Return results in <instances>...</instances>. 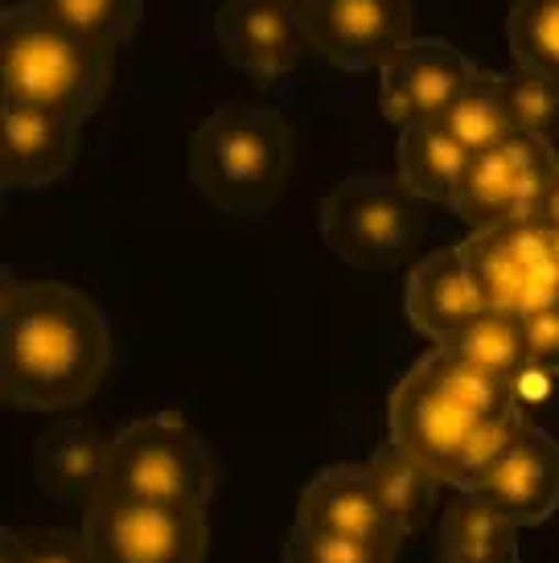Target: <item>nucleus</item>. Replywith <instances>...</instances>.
Returning a JSON list of instances; mask_svg holds the SVG:
<instances>
[{"label":"nucleus","mask_w":559,"mask_h":563,"mask_svg":"<svg viewBox=\"0 0 559 563\" xmlns=\"http://www.w3.org/2000/svg\"><path fill=\"white\" fill-rule=\"evenodd\" d=\"M457 358L473 362V366H485L494 375L506 378H523L527 371V342H523V321L511 313H497V309H485L482 317H473L457 338L440 345Z\"/></svg>","instance_id":"obj_23"},{"label":"nucleus","mask_w":559,"mask_h":563,"mask_svg":"<svg viewBox=\"0 0 559 563\" xmlns=\"http://www.w3.org/2000/svg\"><path fill=\"white\" fill-rule=\"evenodd\" d=\"M465 494L482 498L490 510L511 518L514 527H539L559 506V444L544 428L527 423L506 456L469 485Z\"/></svg>","instance_id":"obj_11"},{"label":"nucleus","mask_w":559,"mask_h":563,"mask_svg":"<svg viewBox=\"0 0 559 563\" xmlns=\"http://www.w3.org/2000/svg\"><path fill=\"white\" fill-rule=\"evenodd\" d=\"M321 239L326 247L362 267V272H391L416 251L419 243V198L404 181L383 173H354L342 186L321 198Z\"/></svg>","instance_id":"obj_5"},{"label":"nucleus","mask_w":559,"mask_h":563,"mask_svg":"<svg viewBox=\"0 0 559 563\" xmlns=\"http://www.w3.org/2000/svg\"><path fill=\"white\" fill-rule=\"evenodd\" d=\"M395 157H399V181L416 194L419 202L452 206L461 194L473 153L436 120V124L399 128Z\"/></svg>","instance_id":"obj_18"},{"label":"nucleus","mask_w":559,"mask_h":563,"mask_svg":"<svg viewBox=\"0 0 559 563\" xmlns=\"http://www.w3.org/2000/svg\"><path fill=\"white\" fill-rule=\"evenodd\" d=\"M556 177V148L547 141L514 132L497 148L473 153L452 214L465 219L473 231L497 227L514 219H539L547 189Z\"/></svg>","instance_id":"obj_8"},{"label":"nucleus","mask_w":559,"mask_h":563,"mask_svg":"<svg viewBox=\"0 0 559 563\" xmlns=\"http://www.w3.org/2000/svg\"><path fill=\"white\" fill-rule=\"evenodd\" d=\"M527 428L523 420V411H514V416H502V420H473L469 423V432L461 437V444L452 449L449 465L440 473V482L457 485V489H469V485L478 482L494 461L506 456L518 432Z\"/></svg>","instance_id":"obj_26"},{"label":"nucleus","mask_w":559,"mask_h":563,"mask_svg":"<svg viewBox=\"0 0 559 563\" xmlns=\"http://www.w3.org/2000/svg\"><path fill=\"white\" fill-rule=\"evenodd\" d=\"M506 42L518 70L559 79V0H511Z\"/></svg>","instance_id":"obj_24"},{"label":"nucleus","mask_w":559,"mask_h":563,"mask_svg":"<svg viewBox=\"0 0 559 563\" xmlns=\"http://www.w3.org/2000/svg\"><path fill=\"white\" fill-rule=\"evenodd\" d=\"M518 321H523V342H527V366L547 378H559V305L535 309Z\"/></svg>","instance_id":"obj_29"},{"label":"nucleus","mask_w":559,"mask_h":563,"mask_svg":"<svg viewBox=\"0 0 559 563\" xmlns=\"http://www.w3.org/2000/svg\"><path fill=\"white\" fill-rule=\"evenodd\" d=\"M116 42L87 37L13 4L0 16V82L4 103L63 111L87 120L111 87Z\"/></svg>","instance_id":"obj_2"},{"label":"nucleus","mask_w":559,"mask_h":563,"mask_svg":"<svg viewBox=\"0 0 559 563\" xmlns=\"http://www.w3.org/2000/svg\"><path fill=\"white\" fill-rule=\"evenodd\" d=\"M0 563H25V548H21L17 527H9V531L0 534Z\"/></svg>","instance_id":"obj_31"},{"label":"nucleus","mask_w":559,"mask_h":563,"mask_svg":"<svg viewBox=\"0 0 559 563\" xmlns=\"http://www.w3.org/2000/svg\"><path fill=\"white\" fill-rule=\"evenodd\" d=\"M482 70L465 54L440 37H412L383 70H379V108L391 124L416 128L445 120L452 99L465 91Z\"/></svg>","instance_id":"obj_10"},{"label":"nucleus","mask_w":559,"mask_h":563,"mask_svg":"<svg viewBox=\"0 0 559 563\" xmlns=\"http://www.w3.org/2000/svg\"><path fill=\"white\" fill-rule=\"evenodd\" d=\"M399 548L374 543V539H350V534L313 531V527H293L284 563H395Z\"/></svg>","instance_id":"obj_28"},{"label":"nucleus","mask_w":559,"mask_h":563,"mask_svg":"<svg viewBox=\"0 0 559 563\" xmlns=\"http://www.w3.org/2000/svg\"><path fill=\"white\" fill-rule=\"evenodd\" d=\"M21 4L46 21H58L66 30L103 37L116 46L132 42L144 21V0H21Z\"/></svg>","instance_id":"obj_25"},{"label":"nucleus","mask_w":559,"mask_h":563,"mask_svg":"<svg viewBox=\"0 0 559 563\" xmlns=\"http://www.w3.org/2000/svg\"><path fill=\"white\" fill-rule=\"evenodd\" d=\"M218 482V461L206 440L177 411H156L124 423L111 437L108 477L99 494L140 501L206 506Z\"/></svg>","instance_id":"obj_4"},{"label":"nucleus","mask_w":559,"mask_h":563,"mask_svg":"<svg viewBox=\"0 0 559 563\" xmlns=\"http://www.w3.org/2000/svg\"><path fill=\"white\" fill-rule=\"evenodd\" d=\"M404 309L424 338L445 345L473 317H482L490 309V300L478 288V280L469 276L461 247H440L432 255H424L416 264V272L407 276Z\"/></svg>","instance_id":"obj_16"},{"label":"nucleus","mask_w":559,"mask_h":563,"mask_svg":"<svg viewBox=\"0 0 559 563\" xmlns=\"http://www.w3.org/2000/svg\"><path fill=\"white\" fill-rule=\"evenodd\" d=\"M440 124L449 128L469 153H485V148H497L502 141H511L518 128H514L511 103H506V91H502V75H478L465 91L452 99V108L445 111Z\"/></svg>","instance_id":"obj_22"},{"label":"nucleus","mask_w":559,"mask_h":563,"mask_svg":"<svg viewBox=\"0 0 559 563\" xmlns=\"http://www.w3.org/2000/svg\"><path fill=\"white\" fill-rule=\"evenodd\" d=\"M111 362L108 321L58 280H4L0 288V391L17 411H70L87 404Z\"/></svg>","instance_id":"obj_1"},{"label":"nucleus","mask_w":559,"mask_h":563,"mask_svg":"<svg viewBox=\"0 0 559 563\" xmlns=\"http://www.w3.org/2000/svg\"><path fill=\"white\" fill-rule=\"evenodd\" d=\"M296 30L338 70H383L412 42V0H300Z\"/></svg>","instance_id":"obj_9"},{"label":"nucleus","mask_w":559,"mask_h":563,"mask_svg":"<svg viewBox=\"0 0 559 563\" xmlns=\"http://www.w3.org/2000/svg\"><path fill=\"white\" fill-rule=\"evenodd\" d=\"M215 37L227 63L260 79L296 70L309 49L296 30V9H288L284 0H222Z\"/></svg>","instance_id":"obj_14"},{"label":"nucleus","mask_w":559,"mask_h":563,"mask_svg":"<svg viewBox=\"0 0 559 563\" xmlns=\"http://www.w3.org/2000/svg\"><path fill=\"white\" fill-rule=\"evenodd\" d=\"M296 527L374 539V543H391V548L404 543V531L379 498L366 465H329L317 473L296 501Z\"/></svg>","instance_id":"obj_15"},{"label":"nucleus","mask_w":559,"mask_h":563,"mask_svg":"<svg viewBox=\"0 0 559 563\" xmlns=\"http://www.w3.org/2000/svg\"><path fill=\"white\" fill-rule=\"evenodd\" d=\"M436 563H518V527L461 489L440 515Z\"/></svg>","instance_id":"obj_19"},{"label":"nucleus","mask_w":559,"mask_h":563,"mask_svg":"<svg viewBox=\"0 0 559 563\" xmlns=\"http://www.w3.org/2000/svg\"><path fill=\"white\" fill-rule=\"evenodd\" d=\"M17 534H21V548H25V563H91L83 534L50 531V527Z\"/></svg>","instance_id":"obj_30"},{"label":"nucleus","mask_w":559,"mask_h":563,"mask_svg":"<svg viewBox=\"0 0 559 563\" xmlns=\"http://www.w3.org/2000/svg\"><path fill=\"white\" fill-rule=\"evenodd\" d=\"M424 366L440 383V391L449 395L465 416H473V420H502V416L518 411V383L514 378L494 375L485 366H473V362L457 358V354L440 350V345H436L432 354H424Z\"/></svg>","instance_id":"obj_20"},{"label":"nucleus","mask_w":559,"mask_h":563,"mask_svg":"<svg viewBox=\"0 0 559 563\" xmlns=\"http://www.w3.org/2000/svg\"><path fill=\"white\" fill-rule=\"evenodd\" d=\"M502 91L511 103L514 128L523 136L547 144L559 141V79H547L535 70H511L502 75Z\"/></svg>","instance_id":"obj_27"},{"label":"nucleus","mask_w":559,"mask_h":563,"mask_svg":"<svg viewBox=\"0 0 559 563\" xmlns=\"http://www.w3.org/2000/svg\"><path fill=\"white\" fill-rule=\"evenodd\" d=\"M296 161L293 128L272 108L222 103L189 136V177L227 214H260Z\"/></svg>","instance_id":"obj_3"},{"label":"nucleus","mask_w":559,"mask_h":563,"mask_svg":"<svg viewBox=\"0 0 559 563\" xmlns=\"http://www.w3.org/2000/svg\"><path fill=\"white\" fill-rule=\"evenodd\" d=\"M539 219H544L547 227H559V148H556V177H551V189H547V202Z\"/></svg>","instance_id":"obj_32"},{"label":"nucleus","mask_w":559,"mask_h":563,"mask_svg":"<svg viewBox=\"0 0 559 563\" xmlns=\"http://www.w3.org/2000/svg\"><path fill=\"white\" fill-rule=\"evenodd\" d=\"M0 115V177L9 194L46 189L70 173L78 153V120L25 103H4Z\"/></svg>","instance_id":"obj_13"},{"label":"nucleus","mask_w":559,"mask_h":563,"mask_svg":"<svg viewBox=\"0 0 559 563\" xmlns=\"http://www.w3.org/2000/svg\"><path fill=\"white\" fill-rule=\"evenodd\" d=\"M111 437L83 420H54L33 444V477L50 501L91 506L103 489Z\"/></svg>","instance_id":"obj_17"},{"label":"nucleus","mask_w":559,"mask_h":563,"mask_svg":"<svg viewBox=\"0 0 559 563\" xmlns=\"http://www.w3.org/2000/svg\"><path fill=\"white\" fill-rule=\"evenodd\" d=\"M469 423H473V416H465L440 391V383L428 375L424 358L391 387V444L412 461H419L436 482L449 465L452 449L469 432Z\"/></svg>","instance_id":"obj_12"},{"label":"nucleus","mask_w":559,"mask_h":563,"mask_svg":"<svg viewBox=\"0 0 559 563\" xmlns=\"http://www.w3.org/2000/svg\"><path fill=\"white\" fill-rule=\"evenodd\" d=\"M366 473H371L374 489H379L383 506L391 510V518L399 522V531L416 534L432 522L436 477L419 461H412V456L391 444V449H379L366 461Z\"/></svg>","instance_id":"obj_21"},{"label":"nucleus","mask_w":559,"mask_h":563,"mask_svg":"<svg viewBox=\"0 0 559 563\" xmlns=\"http://www.w3.org/2000/svg\"><path fill=\"white\" fill-rule=\"evenodd\" d=\"M91 563H206V506L99 494L83 515Z\"/></svg>","instance_id":"obj_6"},{"label":"nucleus","mask_w":559,"mask_h":563,"mask_svg":"<svg viewBox=\"0 0 559 563\" xmlns=\"http://www.w3.org/2000/svg\"><path fill=\"white\" fill-rule=\"evenodd\" d=\"M461 255L497 313L527 317L559 305V260L544 219H514L473 231L461 243Z\"/></svg>","instance_id":"obj_7"}]
</instances>
